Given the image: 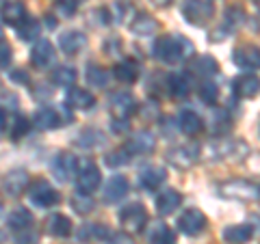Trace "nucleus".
<instances>
[{"label": "nucleus", "mask_w": 260, "mask_h": 244, "mask_svg": "<svg viewBox=\"0 0 260 244\" xmlns=\"http://www.w3.org/2000/svg\"><path fill=\"white\" fill-rule=\"evenodd\" d=\"M154 54L162 63H180L191 59V54H195V48L186 37H160L154 46Z\"/></svg>", "instance_id": "1"}, {"label": "nucleus", "mask_w": 260, "mask_h": 244, "mask_svg": "<svg viewBox=\"0 0 260 244\" xmlns=\"http://www.w3.org/2000/svg\"><path fill=\"white\" fill-rule=\"evenodd\" d=\"M219 194L241 201H258L260 199V184L251 180H230L219 184Z\"/></svg>", "instance_id": "2"}, {"label": "nucleus", "mask_w": 260, "mask_h": 244, "mask_svg": "<svg viewBox=\"0 0 260 244\" xmlns=\"http://www.w3.org/2000/svg\"><path fill=\"white\" fill-rule=\"evenodd\" d=\"M182 18L193 24V26H204L208 24V20H213V5L206 3V0H184L180 7Z\"/></svg>", "instance_id": "3"}, {"label": "nucleus", "mask_w": 260, "mask_h": 244, "mask_svg": "<svg viewBox=\"0 0 260 244\" xmlns=\"http://www.w3.org/2000/svg\"><path fill=\"white\" fill-rule=\"evenodd\" d=\"M178 229H180L182 233L186 235H198L206 229V216L202 210L198 208H189L184 210V212L180 214V218H178Z\"/></svg>", "instance_id": "4"}, {"label": "nucleus", "mask_w": 260, "mask_h": 244, "mask_svg": "<svg viewBox=\"0 0 260 244\" xmlns=\"http://www.w3.org/2000/svg\"><path fill=\"white\" fill-rule=\"evenodd\" d=\"M28 199L39 208H50L59 201V192H56L46 180H37L30 184L28 188Z\"/></svg>", "instance_id": "5"}, {"label": "nucleus", "mask_w": 260, "mask_h": 244, "mask_svg": "<svg viewBox=\"0 0 260 244\" xmlns=\"http://www.w3.org/2000/svg\"><path fill=\"white\" fill-rule=\"evenodd\" d=\"M119 223L126 227L128 231H141L145 223H148V214L141 203H130L119 212Z\"/></svg>", "instance_id": "6"}, {"label": "nucleus", "mask_w": 260, "mask_h": 244, "mask_svg": "<svg viewBox=\"0 0 260 244\" xmlns=\"http://www.w3.org/2000/svg\"><path fill=\"white\" fill-rule=\"evenodd\" d=\"M232 61L241 69H258L260 67V48L258 46H239L232 52Z\"/></svg>", "instance_id": "7"}, {"label": "nucleus", "mask_w": 260, "mask_h": 244, "mask_svg": "<svg viewBox=\"0 0 260 244\" xmlns=\"http://www.w3.org/2000/svg\"><path fill=\"white\" fill-rule=\"evenodd\" d=\"M76 167H78V162L72 153H59L52 162V175L56 177V182L65 184L76 175Z\"/></svg>", "instance_id": "8"}, {"label": "nucleus", "mask_w": 260, "mask_h": 244, "mask_svg": "<svg viewBox=\"0 0 260 244\" xmlns=\"http://www.w3.org/2000/svg\"><path fill=\"white\" fill-rule=\"evenodd\" d=\"M100 171H98L95 165H91V162H85L83 167H80L78 171V180H76V188L83 192V194H89L93 192L98 186H100Z\"/></svg>", "instance_id": "9"}, {"label": "nucleus", "mask_w": 260, "mask_h": 244, "mask_svg": "<svg viewBox=\"0 0 260 244\" xmlns=\"http://www.w3.org/2000/svg\"><path fill=\"white\" fill-rule=\"evenodd\" d=\"M137 110V100L130 93H117L111 97V112L119 121H128V117Z\"/></svg>", "instance_id": "10"}, {"label": "nucleus", "mask_w": 260, "mask_h": 244, "mask_svg": "<svg viewBox=\"0 0 260 244\" xmlns=\"http://www.w3.org/2000/svg\"><path fill=\"white\" fill-rule=\"evenodd\" d=\"M232 91L234 95L243 97V100H251V97L260 93V78L256 74H241L232 83Z\"/></svg>", "instance_id": "11"}, {"label": "nucleus", "mask_w": 260, "mask_h": 244, "mask_svg": "<svg viewBox=\"0 0 260 244\" xmlns=\"http://www.w3.org/2000/svg\"><path fill=\"white\" fill-rule=\"evenodd\" d=\"M26 186H28V173L22 169L11 171L3 180V190L9 194V197H20V194L26 190Z\"/></svg>", "instance_id": "12"}, {"label": "nucleus", "mask_w": 260, "mask_h": 244, "mask_svg": "<svg viewBox=\"0 0 260 244\" xmlns=\"http://www.w3.org/2000/svg\"><path fill=\"white\" fill-rule=\"evenodd\" d=\"M87 46V37L80 30H65L59 37V48L63 54H78Z\"/></svg>", "instance_id": "13"}, {"label": "nucleus", "mask_w": 260, "mask_h": 244, "mask_svg": "<svg viewBox=\"0 0 260 244\" xmlns=\"http://www.w3.org/2000/svg\"><path fill=\"white\" fill-rule=\"evenodd\" d=\"M124 147L133 153V156H143V153H152L154 147H156V141H154V136L150 132H137L130 136V141L124 145Z\"/></svg>", "instance_id": "14"}, {"label": "nucleus", "mask_w": 260, "mask_h": 244, "mask_svg": "<svg viewBox=\"0 0 260 244\" xmlns=\"http://www.w3.org/2000/svg\"><path fill=\"white\" fill-rule=\"evenodd\" d=\"M52 59H54V48H52V44L48 42V39H39V42L32 46V50H30L32 65H35L37 69H44V67H48V65L52 63Z\"/></svg>", "instance_id": "15"}, {"label": "nucleus", "mask_w": 260, "mask_h": 244, "mask_svg": "<svg viewBox=\"0 0 260 244\" xmlns=\"http://www.w3.org/2000/svg\"><path fill=\"white\" fill-rule=\"evenodd\" d=\"M32 121H35V126L37 128H42V130H56V128H61L65 126L63 124V115L59 110H54L50 106H44V108H39L35 112V117H32Z\"/></svg>", "instance_id": "16"}, {"label": "nucleus", "mask_w": 260, "mask_h": 244, "mask_svg": "<svg viewBox=\"0 0 260 244\" xmlns=\"http://www.w3.org/2000/svg\"><path fill=\"white\" fill-rule=\"evenodd\" d=\"M65 104L70 108H76V110H91L95 106V97L87 91V89H76L72 87L68 91V97H65Z\"/></svg>", "instance_id": "17"}, {"label": "nucleus", "mask_w": 260, "mask_h": 244, "mask_svg": "<svg viewBox=\"0 0 260 244\" xmlns=\"http://www.w3.org/2000/svg\"><path fill=\"white\" fill-rule=\"evenodd\" d=\"M180 206H182V194L178 190H174V188H167L165 192H160L156 197V210H158V214H162V216L174 214Z\"/></svg>", "instance_id": "18"}, {"label": "nucleus", "mask_w": 260, "mask_h": 244, "mask_svg": "<svg viewBox=\"0 0 260 244\" xmlns=\"http://www.w3.org/2000/svg\"><path fill=\"white\" fill-rule=\"evenodd\" d=\"M198 160V149L195 147H176L167 151V162H172L178 169H189Z\"/></svg>", "instance_id": "19"}, {"label": "nucleus", "mask_w": 260, "mask_h": 244, "mask_svg": "<svg viewBox=\"0 0 260 244\" xmlns=\"http://www.w3.org/2000/svg\"><path fill=\"white\" fill-rule=\"evenodd\" d=\"M128 192V180L124 175H113L104 186V201L107 203H117L119 199H124Z\"/></svg>", "instance_id": "20"}, {"label": "nucleus", "mask_w": 260, "mask_h": 244, "mask_svg": "<svg viewBox=\"0 0 260 244\" xmlns=\"http://www.w3.org/2000/svg\"><path fill=\"white\" fill-rule=\"evenodd\" d=\"M0 15H3V22L5 24H9V26H15L18 28L20 24L26 22V9H24V5L18 3V0H9L5 7H3V11H0Z\"/></svg>", "instance_id": "21"}, {"label": "nucleus", "mask_w": 260, "mask_h": 244, "mask_svg": "<svg viewBox=\"0 0 260 244\" xmlns=\"http://www.w3.org/2000/svg\"><path fill=\"white\" fill-rule=\"evenodd\" d=\"M191 71L195 76H200V78H213L219 71V63L210 54H200V56H195L193 59Z\"/></svg>", "instance_id": "22"}, {"label": "nucleus", "mask_w": 260, "mask_h": 244, "mask_svg": "<svg viewBox=\"0 0 260 244\" xmlns=\"http://www.w3.org/2000/svg\"><path fill=\"white\" fill-rule=\"evenodd\" d=\"M254 235V225H230L223 229V240L228 244H245Z\"/></svg>", "instance_id": "23"}, {"label": "nucleus", "mask_w": 260, "mask_h": 244, "mask_svg": "<svg viewBox=\"0 0 260 244\" xmlns=\"http://www.w3.org/2000/svg\"><path fill=\"white\" fill-rule=\"evenodd\" d=\"M165 177H167V173L162 167H148L141 171L139 182L145 190H156V188H160V184L165 182Z\"/></svg>", "instance_id": "24"}, {"label": "nucleus", "mask_w": 260, "mask_h": 244, "mask_svg": "<svg viewBox=\"0 0 260 244\" xmlns=\"http://www.w3.org/2000/svg\"><path fill=\"white\" fill-rule=\"evenodd\" d=\"M167 89L174 97H186L191 91V80L184 71H176V74L167 78Z\"/></svg>", "instance_id": "25"}, {"label": "nucleus", "mask_w": 260, "mask_h": 244, "mask_svg": "<svg viewBox=\"0 0 260 244\" xmlns=\"http://www.w3.org/2000/svg\"><path fill=\"white\" fill-rule=\"evenodd\" d=\"M178 128L182 130L184 134H198L202 128H204V124H202V117L198 115V112H193V110H182L180 115H178Z\"/></svg>", "instance_id": "26"}, {"label": "nucleus", "mask_w": 260, "mask_h": 244, "mask_svg": "<svg viewBox=\"0 0 260 244\" xmlns=\"http://www.w3.org/2000/svg\"><path fill=\"white\" fill-rule=\"evenodd\" d=\"M156 28H158L156 20H154L152 15H148V13H139L133 22H130V32H135L137 37H148Z\"/></svg>", "instance_id": "27"}, {"label": "nucleus", "mask_w": 260, "mask_h": 244, "mask_svg": "<svg viewBox=\"0 0 260 244\" xmlns=\"http://www.w3.org/2000/svg\"><path fill=\"white\" fill-rule=\"evenodd\" d=\"M148 240L150 244H174L176 235L165 223H154L148 229Z\"/></svg>", "instance_id": "28"}, {"label": "nucleus", "mask_w": 260, "mask_h": 244, "mask_svg": "<svg viewBox=\"0 0 260 244\" xmlns=\"http://www.w3.org/2000/svg\"><path fill=\"white\" fill-rule=\"evenodd\" d=\"M7 223H9V229H13L15 233L24 231V229H30V225H32V214L28 212L26 208H18V210H13V212L9 214Z\"/></svg>", "instance_id": "29"}, {"label": "nucleus", "mask_w": 260, "mask_h": 244, "mask_svg": "<svg viewBox=\"0 0 260 244\" xmlns=\"http://www.w3.org/2000/svg\"><path fill=\"white\" fill-rule=\"evenodd\" d=\"M107 143V136H104L100 130H85L76 136V145L83 149H93V147H102Z\"/></svg>", "instance_id": "30"}, {"label": "nucleus", "mask_w": 260, "mask_h": 244, "mask_svg": "<svg viewBox=\"0 0 260 244\" xmlns=\"http://www.w3.org/2000/svg\"><path fill=\"white\" fill-rule=\"evenodd\" d=\"M113 76H115L117 80H121V83H135L137 78H139V67H137L135 61H121L115 65V69H113Z\"/></svg>", "instance_id": "31"}, {"label": "nucleus", "mask_w": 260, "mask_h": 244, "mask_svg": "<svg viewBox=\"0 0 260 244\" xmlns=\"http://www.w3.org/2000/svg\"><path fill=\"white\" fill-rule=\"evenodd\" d=\"M48 231H50L54 238H68L72 233V223L68 216L63 214H54L50 216V221H48Z\"/></svg>", "instance_id": "32"}, {"label": "nucleus", "mask_w": 260, "mask_h": 244, "mask_svg": "<svg viewBox=\"0 0 260 244\" xmlns=\"http://www.w3.org/2000/svg\"><path fill=\"white\" fill-rule=\"evenodd\" d=\"M76 238L80 242H95V240H104L109 238V229L104 225H83L78 229Z\"/></svg>", "instance_id": "33"}, {"label": "nucleus", "mask_w": 260, "mask_h": 244, "mask_svg": "<svg viewBox=\"0 0 260 244\" xmlns=\"http://www.w3.org/2000/svg\"><path fill=\"white\" fill-rule=\"evenodd\" d=\"M52 83L56 87H74L76 83V71L74 67H68V65H61L52 71Z\"/></svg>", "instance_id": "34"}, {"label": "nucleus", "mask_w": 260, "mask_h": 244, "mask_svg": "<svg viewBox=\"0 0 260 244\" xmlns=\"http://www.w3.org/2000/svg\"><path fill=\"white\" fill-rule=\"evenodd\" d=\"M39 32H42L39 22L37 20H30V18H26V22L18 26V35H20V39H24V42H32V39H37Z\"/></svg>", "instance_id": "35"}, {"label": "nucleus", "mask_w": 260, "mask_h": 244, "mask_svg": "<svg viewBox=\"0 0 260 244\" xmlns=\"http://www.w3.org/2000/svg\"><path fill=\"white\" fill-rule=\"evenodd\" d=\"M107 80H109V74L100 67V65H89L87 67V83L91 87H104Z\"/></svg>", "instance_id": "36"}, {"label": "nucleus", "mask_w": 260, "mask_h": 244, "mask_svg": "<svg viewBox=\"0 0 260 244\" xmlns=\"http://www.w3.org/2000/svg\"><path fill=\"white\" fill-rule=\"evenodd\" d=\"M78 9V0H54V11L61 18H72Z\"/></svg>", "instance_id": "37"}, {"label": "nucleus", "mask_w": 260, "mask_h": 244, "mask_svg": "<svg viewBox=\"0 0 260 244\" xmlns=\"http://www.w3.org/2000/svg\"><path fill=\"white\" fill-rule=\"evenodd\" d=\"M72 208H74L76 214H89L93 210V201L89 199V194H76L74 199H72Z\"/></svg>", "instance_id": "38"}, {"label": "nucleus", "mask_w": 260, "mask_h": 244, "mask_svg": "<svg viewBox=\"0 0 260 244\" xmlns=\"http://www.w3.org/2000/svg\"><path fill=\"white\" fill-rule=\"evenodd\" d=\"M133 158V153H130L126 147H121L117 151H111L107 158H104V162H107L109 167H119V165H126V162Z\"/></svg>", "instance_id": "39"}, {"label": "nucleus", "mask_w": 260, "mask_h": 244, "mask_svg": "<svg viewBox=\"0 0 260 244\" xmlns=\"http://www.w3.org/2000/svg\"><path fill=\"white\" fill-rule=\"evenodd\" d=\"M200 97L204 100L206 104H215L217 102V97H219V89L215 83H210V80H206L204 85L200 87Z\"/></svg>", "instance_id": "40"}, {"label": "nucleus", "mask_w": 260, "mask_h": 244, "mask_svg": "<svg viewBox=\"0 0 260 244\" xmlns=\"http://www.w3.org/2000/svg\"><path fill=\"white\" fill-rule=\"evenodd\" d=\"M28 128H30L28 119L18 115V117L13 119V124H11V138H15V141H20V138L28 132Z\"/></svg>", "instance_id": "41"}, {"label": "nucleus", "mask_w": 260, "mask_h": 244, "mask_svg": "<svg viewBox=\"0 0 260 244\" xmlns=\"http://www.w3.org/2000/svg\"><path fill=\"white\" fill-rule=\"evenodd\" d=\"M213 119H215L213 130H215L217 134H223V132H228V130H230V115H228L225 110L219 108L215 115H213Z\"/></svg>", "instance_id": "42"}, {"label": "nucleus", "mask_w": 260, "mask_h": 244, "mask_svg": "<svg viewBox=\"0 0 260 244\" xmlns=\"http://www.w3.org/2000/svg\"><path fill=\"white\" fill-rule=\"evenodd\" d=\"M15 244H39V235L30 229H24V231H18L15 235Z\"/></svg>", "instance_id": "43"}, {"label": "nucleus", "mask_w": 260, "mask_h": 244, "mask_svg": "<svg viewBox=\"0 0 260 244\" xmlns=\"http://www.w3.org/2000/svg\"><path fill=\"white\" fill-rule=\"evenodd\" d=\"M11 46L5 42V39H0V67H9L11 63Z\"/></svg>", "instance_id": "44"}, {"label": "nucleus", "mask_w": 260, "mask_h": 244, "mask_svg": "<svg viewBox=\"0 0 260 244\" xmlns=\"http://www.w3.org/2000/svg\"><path fill=\"white\" fill-rule=\"evenodd\" d=\"M109 240H111V244H135L128 233H113V235H109Z\"/></svg>", "instance_id": "45"}, {"label": "nucleus", "mask_w": 260, "mask_h": 244, "mask_svg": "<svg viewBox=\"0 0 260 244\" xmlns=\"http://www.w3.org/2000/svg\"><path fill=\"white\" fill-rule=\"evenodd\" d=\"M5 130H7V117H5V110L0 108V136L5 134Z\"/></svg>", "instance_id": "46"}, {"label": "nucleus", "mask_w": 260, "mask_h": 244, "mask_svg": "<svg viewBox=\"0 0 260 244\" xmlns=\"http://www.w3.org/2000/svg\"><path fill=\"white\" fill-rule=\"evenodd\" d=\"M154 5H158V7H167L169 3H172V0H152Z\"/></svg>", "instance_id": "47"}, {"label": "nucleus", "mask_w": 260, "mask_h": 244, "mask_svg": "<svg viewBox=\"0 0 260 244\" xmlns=\"http://www.w3.org/2000/svg\"><path fill=\"white\" fill-rule=\"evenodd\" d=\"M0 244H5V235H3V231H0Z\"/></svg>", "instance_id": "48"}, {"label": "nucleus", "mask_w": 260, "mask_h": 244, "mask_svg": "<svg viewBox=\"0 0 260 244\" xmlns=\"http://www.w3.org/2000/svg\"><path fill=\"white\" fill-rule=\"evenodd\" d=\"M0 39H3V28H0Z\"/></svg>", "instance_id": "49"}, {"label": "nucleus", "mask_w": 260, "mask_h": 244, "mask_svg": "<svg viewBox=\"0 0 260 244\" xmlns=\"http://www.w3.org/2000/svg\"><path fill=\"white\" fill-rule=\"evenodd\" d=\"M0 210H3V203H0Z\"/></svg>", "instance_id": "50"}, {"label": "nucleus", "mask_w": 260, "mask_h": 244, "mask_svg": "<svg viewBox=\"0 0 260 244\" xmlns=\"http://www.w3.org/2000/svg\"><path fill=\"white\" fill-rule=\"evenodd\" d=\"M258 3H260V0H258Z\"/></svg>", "instance_id": "51"}]
</instances>
